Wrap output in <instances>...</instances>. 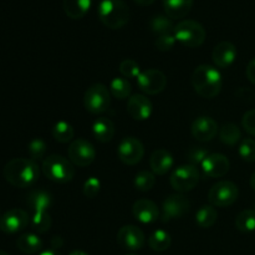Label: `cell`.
I'll return each mask as SVG.
<instances>
[{
  "instance_id": "cell-5",
  "label": "cell",
  "mask_w": 255,
  "mask_h": 255,
  "mask_svg": "<svg viewBox=\"0 0 255 255\" xmlns=\"http://www.w3.org/2000/svg\"><path fill=\"white\" fill-rule=\"evenodd\" d=\"M174 37L186 47H198L206 40V30L196 20H182L174 27Z\"/></svg>"
},
{
  "instance_id": "cell-26",
  "label": "cell",
  "mask_w": 255,
  "mask_h": 255,
  "mask_svg": "<svg viewBox=\"0 0 255 255\" xmlns=\"http://www.w3.org/2000/svg\"><path fill=\"white\" fill-rule=\"evenodd\" d=\"M217 218H218V212H217L216 207L212 204L202 206L196 213V223L203 229L213 227L217 222Z\"/></svg>"
},
{
  "instance_id": "cell-21",
  "label": "cell",
  "mask_w": 255,
  "mask_h": 255,
  "mask_svg": "<svg viewBox=\"0 0 255 255\" xmlns=\"http://www.w3.org/2000/svg\"><path fill=\"white\" fill-rule=\"evenodd\" d=\"M167 16L173 19H183L193 6V0H162Z\"/></svg>"
},
{
  "instance_id": "cell-30",
  "label": "cell",
  "mask_w": 255,
  "mask_h": 255,
  "mask_svg": "<svg viewBox=\"0 0 255 255\" xmlns=\"http://www.w3.org/2000/svg\"><path fill=\"white\" fill-rule=\"evenodd\" d=\"M236 228L242 233H252L255 231V211L244 209L237 216Z\"/></svg>"
},
{
  "instance_id": "cell-38",
  "label": "cell",
  "mask_w": 255,
  "mask_h": 255,
  "mask_svg": "<svg viewBox=\"0 0 255 255\" xmlns=\"http://www.w3.org/2000/svg\"><path fill=\"white\" fill-rule=\"evenodd\" d=\"M208 154V149L204 148V147H192L188 153H187V159H188L189 164L197 166V164L203 163V161L207 158Z\"/></svg>"
},
{
  "instance_id": "cell-42",
  "label": "cell",
  "mask_w": 255,
  "mask_h": 255,
  "mask_svg": "<svg viewBox=\"0 0 255 255\" xmlns=\"http://www.w3.org/2000/svg\"><path fill=\"white\" fill-rule=\"evenodd\" d=\"M247 77L252 84L255 85V59L252 60L247 66Z\"/></svg>"
},
{
  "instance_id": "cell-45",
  "label": "cell",
  "mask_w": 255,
  "mask_h": 255,
  "mask_svg": "<svg viewBox=\"0 0 255 255\" xmlns=\"http://www.w3.org/2000/svg\"><path fill=\"white\" fill-rule=\"evenodd\" d=\"M39 255H61V254H60L57 251H55V249H49V251H44Z\"/></svg>"
},
{
  "instance_id": "cell-50",
  "label": "cell",
  "mask_w": 255,
  "mask_h": 255,
  "mask_svg": "<svg viewBox=\"0 0 255 255\" xmlns=\"http://www.w3.org/2000/svg\"><path fill=\"white\" fill-rule=\"evenodd\" d=\"M254 211H255V209H254Z\"/></svg>"
},
{
  "instance_id": "cell-3",
  "label": "cell",
  "mask_w": 255,
  "mask_h": 255,
  "mask_svg": "<svg viewBox=\"0 0 255 255\" xmlns=\"http://www.w3.org/2000/svg\"><path fill=\"white\" fill-rule=\"evenodd\" d=\"M97 15L102 24L112 30L124 27L129 20V7L124 0H101Z\"/></svg>"
},
{
  "instance_id": "cell-39",
  "label": "cell",
  "mask_w": 255,
  "mask_h": 255,
  "mask_svg": "<svg viewBox=\"0 0 255 255\" xmlns=\"http://www.w3.org/2000/svg\"><path fill=\"white\" fill-rule=\"evenodd\" d=\"M100 188H101V183L97 178L95 177H91V178L87 179L84 184V188H82V192H84V196L86 198H95V197L99 194Z\"/></svg>"
},
{
  "instance_id": "cell-40",
  "label": "cell",
  "mask_w": 255,
  "mask_h": 255,
  "mask_svg": "<svg viewBox=\"0 0 255 255\" xmlns=\"http://www.w3.org/2000/svg\"><path fill=\"white\" fill-rule=\"evenodd\" d=\"M176 37L174 34H167V35H161V36L157 37L156 40V47L162 52L169 51L174 47L176 45Z\"/></svg>"
},
{
  "instance_id": "cell-19",
  "label": "cell",
  "mask_w": 255,
  "mask_h": 255,
  "mask_svg": "<svg viewBox=\"0 0 255 255\" xmlns=\"http://www.w3.org/2000/svg\"><path fill=\"white\" fill-rule=\"evenodd\" d=\"M237 57V47L229 41H222L217 45L212 52V59L216 66L227 69L231 66Z\"/></svg>"
},
{
  "instance_id": "cell-23",
  "label": "cell",
  "mask_w": 255,
  "mask_h": 255,
  "mask_svg": "<svg viewBox=\"0 0 255 255\" xmlns=\"http://www.w3.org/2000/svg\"><path fill=\"white\" fill-rule=\"evenodd\" d=\"M52 197L49 192L42 191V189H36V191L30 192L27 196V206L34 211L37 212H47V209L51 207Z\"/></svg>"
},
{
  "instance_id": "cell-9",
  "label": "cell",
  "mask_w": 255,
  "mask_h": 255,
  "mask_svg": "<svg viewBox=\"0 0 255 255\" xmlns=\"http://www.w3.org/2000/svg\"><path fill=\"white\" fill-rule=\"evenodd\" d=\"M69 159L77 167H87L96 158V151L87 139L79 138L71 142L69 146Z\"/></svg>"
},
{
  "instance_id": "cell-17",
  "label": "cell",
  "mask_w": 255,
  "mask_h": 255,
  "mask_svg": "<svg viewBox=\"0 0 255 255\" xmlns=\"http://www.w3.org/2000/svg\"><path fill=\"white\" fill-rule=\"evenodd\" d=\"M127 111L136 121H146L152 114V102L144 95H133L128 100Z\"/></svg>"
},
{
  "instance_id": "cell-18",
  "label": "cell",
  "mask_w": 255,
  "mask_h": 255,
  "mask_svg": "<svg viewBox=\"0 0 255 255\" xmlns=\"http://www.w3.org/2000/svg\"><path fill=\"white\" fill-rule=\"evenodd\" d=\"M134 218L143 224H151L158 219L159 211L156 203L149 199H138L132 207Z\"/></svg>"
},
{
  "instance_id": "cell-22",
  "label": "cell",
  "mask_w": 255,
  "mask_h": 255,
  "mask_svg": "<svg viewBox=\"0 0 255 255\" xmlns=\"http://www.w3.org/2000/svg\"><path fill=\"white\" fill-rule=\"evenodd\" d=\"M94 137L101 143H107L115 136V125L107 117H100L92 125Z\"/></svg>"
},
{
  "instance_id": "cell-27",
  "label": "cell",
  "mask_w": 255,
  "mask_h": 255,
  "mask_svg": "<svg viewBox=\"0 0 255 255\" xmlns=\"http://www.w3.org/2000/svg\"><path fill=\"white\" fill-rule=\"evenodd\" d=\"M171 244V236L166 231H162V229L154 231L148 238L149 248L154 252H158V253H162V252H166L167 249H169Z\"/></svg>"
},
{
  "instance_id": "cell-37",
  "label": "cell",
  "mask_w": 255,
  "mask_h": 255,
  "mask_svg": "<svg viewBox=\"0 0 255 255\" xmlns=\"http://www.w3.org/2000/svg\"><path fill=\"white\" fill-rule=\"evenodd\" d=\"M120 72L126 79H137L141 74V67L134 60L126 59L120 64Z\"/></svg>"
},
{
  "instance_id": "cell-25",
  "label": "cell",
  "mask_w": 255,
  "mask_h": 255,
  "mask_svg": "<svg viewBox=\"0 0 255 255\" xmlns=\"http://www.w3.org/2000/svg\"><path fill=\"white\" fill-rule=\"evenodd\" d=\"M16 246L19 248L20 252L25 254H35L37 252L41 251L42 248V241L36 236V234L32 233H26L22 234L17 238Z\"/></svg>"
},
{
  "instance_id": "cell-12",
  "label": "cell",
  "mask_w": 255,
  "mask_h": 255,
  "mask_svg": "<svg viewBox=\"0 0 255 255\" xmlns=\"http://www.w3.org/2000/svg\"><path fill=\"white\" fill-rule=\"evenodd\" d=\"M191 208V202L182 194H172L167 197L162 206V222H169L172 219L182 218L188 213Z\"/></svg>"
},
{
  "instance_id": "cell-46",
  "label": "cell",
  "mask_w": 255,
  "mask_h": 255,
  "mask_svg": "<svg viewBox=\"0 0 255 255\" xmlns=\"http://www.w3.org/2000/svg\"><path fill=\"white\" fill-rule=\"evenodd\" d=\"M69 255H89V254L85 253V252H82V251H72Z\"/></svg>"
},
{
  "instance_id": "cell-10",
  "label": "cell",
  "mask_w": 255,
  "mask_h": 255,
  "mask_svg": "<svg viewBox=\"0 0 255 255\" xmlns=\"http://www.w3.org/2000/svg\"><path fill=\"white\" fill-rule=\"evenodd\" d=\"M144 147L136 137H126L122 139L117 148V156L122 163L127 166H134L143 158Z\"/></svg>"
},
{
  "instance_id": "cell-16",
  "label": "cell",
  "mask_w": 255,
  "mask_h": 255,
  "mask_svg": "<svg viewBox=\"0 0 255 255\" xmlns=\"http://www.w3.org/2000/svg\"><path fill=\"white\" fill-rule=\"evenodd\" d=\"M204 174L211 178H219L228 173L229 161L222 153H209L202 163Z\"/></svg>"
},
{
  "instance_id": "cell-7",
  "label": "cell",
  "mask_w": 255,
  "mask_h": 255,
  "mask_svg": "<svg viewBox=\"0 0 255 255\" xmlns=\"http://www.w3.org/2000/svg\"><path fill=\"white\" fill-rule=\"evenodd\" d=\"M199 182V171L196 166L192 164H183L173 171L169 178L172 188L176 189L179 193L191 192L197 187Z\"/></svg>"
},
{
  "instance_id": "cell-15",
  "label": "cell",
  "mask_w": 255,
  "mask_h": 255,
  "mask_svg": "<svg viewBox=\"0 0 255 255\" xmlns=\"http://www.w3.org/2000/svg\"><path fill=\"white\" fill-rule=\"evenodd\" d=\"M192 136L199 142L212 141L218 133V124L212 117L201 116L191 126Z\"/></svg>"
},
{
  "instance_id": "cell-31",
  "label": "cell",
  "mask_w": 255,
  "mask_h": 255,
  "mask_svg": "<svg viewBox=\"0 0 255 255\" xmlns=\"http://www.w3.org/2000/svg\"><path fill=\"white\" fill-rule=\"evenodd\" d=\"M219 138L228 146H236L242 138L241 129L234 124H226L219 129Z\"/></svg>"
},
{
  "instance_id": "cell-28",
  "label": "cell",
  "mask_w": 255,
  "mask_h": 255,
  "mask_svg": "<svg viewBox=\"0 0 255 255\" xmlns=\"http://www.w3.org/2000/svg\"><path fill=\"white\" fill-rule=\"evenodd\" d=\"M149 27L154 34L161 36V35L173 34L176 25L173 24L171 17L164 16V15H156L149 21Z\"/></svg>"
},
{
  "instance_id": "cell-35",
  "label": "cell",
  "mask_w": 255,
  "mask_h": 255,
  "mask_svg": "<svg viewBox=\"0 0 255 255\" xmlns=\"http://www.w3.org/2000/svg\"><path fill=\"white\" fill-rule=\"evenodd\" d=\"M47 151V146L45 143L44 139L41 138H34L27 146V152H29L30 159L32 161H40L45 157Z\"/></svg>"
},
{
  "instance_id": "cell-4",
  "label": "cell",
  "mask_w": 255,
  "mask_h": 255,
  "mask_svg": "<svg viewBox=\"0 0 255 255\" xmlns=\"http://www.w3.org/2000/svg\"><path fill=\"white\" fill-rule=\"evenodd\" d=\"M42 173L50 181L56 183H67L75 176V168L71 161L60 154H51L42 162Z\"/></svg>"
},
{
  "instance_id": "cell-48",
  "label": "cell",
  "mask_w": 255,
  "mask_h": 255,
  "mask_svg": "<svg viewBox=\"0 0 255 255\" xmlns=\"http://www.w3.org/2000/svg\"><path fill=\"white\" fill-rule=\"evenodd\" d=\"M0 255H10V254H7L6 252H4V251H0Z\"/></svg>"
},
{
  "instance_id": "cell-29",
  "label": "cell",
  "mask_w": 255,
  "mask_h": 255,
  "mask_svg": "<svg viewBox=\"0 0 255 255\" xmlns=\"http://www.w3.org/2000/svg\"><path fill=\"white\" fill-rule=\"evenodd\" d=\"M52 137L60 143H69L74 138V127L66 121H59L54 125L51 129Z\"/></svg>"
},
{
  "instance_id": "cell-2",
  "label": "cell",
  "mask_w": 255,
  "mask_h": 255,
  "mask_svg": "<svg viewBox=\"0 0 255 255\" xmlns=\"http://www.w3.org/2000/svg\"><path fill=\"white\" fill-rule=\"evenodd\" d=\"M192 86L199 96L213 99L222 90V75L211 65H199L192 74Z\"/></svg>"
},
{
  "instance_id": "cell-13",
  "label": "cell",
  "mask_w": 255,
  "mask_h": 255,
  "mask_svg": "<svg viewBox=\"0 0 255 255\" xmlns=\"http://www.w3.org/2000/svg\"><path fill=\"white\" fill-rule=\"evenodd\" d=\"M144 234L138 227L136 226H125L117 233V243L121 248L129 252H137L143 248Z\"/></svg>"
},
{
  "instance_id": "cell-41",
  "label": "cell",
  "mask_w": 255,
  "mask_h": 255,
  "mask_svg": "<svg viewBox=\"0 0 255 255\" xmlns=\"http://www.w3.org/2000/svg\"><path fill=\"white\" fill-rule=\"evenodd\" d=\"M242 126L252 136H255V109L246 112L242 119Z\"/></svg>"
},
{
  "instance_id": "cell-24",
  "label": "cell",
  "mask_w": 255,
  "mask_h": 255,
  "mask_svg": "<svg viewBox=\"0 0 255 255\" xmlns=\"http://www.w3.org/2000/svg\"><path fill=\"white\" fill-rule=\"evenodd\" d=\"M64 11L70 19H81L89 12L91 7V0H64Z\"/></svg>"
},
{
  "instance_id": "cell-49",
  "label": "cell",
  "mask_w": 255,
  "mask_h": 255,
  "mask_svg": "<svg viewBox=\"0 0 255 255\" xmlns=\"http://www.w3.org/2000/svg\"><path fill=\"white\" fill-rule=\"evenodd\" d=\"M127 255H136V254H127Z\"/></svg>"
},
{
  "instance_id": "cell-1",
  "label": "cell",
  "mask_w": 255,
  "mask_h": 255,
  "mask_svg": "<svg viewBox=\"0 0 255 255\" xmlns=\"http://www.w3.org/2000/svg\"><path fill=\"white\" fill-rule=\"evenodd\" d=\"M2 174L6 182L16 188L34 186L40 177V168L30 158H14L5 164Z\"/></svg>"
},
{
  "instance_id": "cell-33",
  "label": "cell",
  "mask_w": 255,
  "mask_h": 255,
  "mask_svg": "<svg viewBox=\"0 0 255 255\" xmlns=\"http://www.w3.org/2000/svg\"><path fill=\"white\" fill-rule=\"evenodd\" d=\"M32 229H34L36 233H46L50 228H51L52 219L50 217V214H47V212H37L34 213L31 221H30Z\"/></svg>"
},
{
  "instance_id": "cell-32",
  "label": "cell",
  "mask_w": 255,
  "mask_h": 255,
  "mask_svg": "<svg viewBox=\"0 0 255 255\" xmlns=\"http://www.w3.org/2000/svg\"><path fill=\"white\" fill-rule=\"evenodd\" d=\"M132 91L131 82L126 77H115L110 85V92L114 95L116 99L124 100L129 96Z\"/></svg>"
},
{
  "instance_id": "cell-43",
  "label": "cell",
  "mask_w": 255,
  "mask_h": 255,
  "mask_svg": "<svg viewBox=\"0 0 255 255\" xmlns=\"http://www.w3.org/2000/svg\"><path fill=\"white\" fill-rule=\"evenodd\" d=\"M62 244H64V242H62V239L60 238V237H54V239L51 241L52 249H55V251H56L57 248H60V247H62Z\"/></svg>"
},
{
  "instance_id": "cell-44",
  "label": "cell",
  "mask_w": 255,
  "mask_h": 255,
  "mask_svg": "<svg viewBox=\"0 0 255 255\" xmlns=\"http://www.w3.org/2000/svg\"><path fill=\"white\" fill-rule=\"evenodd\" d=\"M133 1L136 2V4L141 5V6H148V5L153 4L156 0H133Z\"/></svg>"
},
{
  "instance_id": "cell-36",
  "label": "cell",
  "mask_w": 255,
  "mask_h": 255,
  "mask_svg": "<svg viewBox=\"0 0 255 255\" xmlns=\"http://www.w3.org/2000/svg\"><path fill=\"white\" fill-rule=\"evenodd\" d=\"M238 153L244 162L253 163L255 162V141L252 138H244L241 142Z\"/></svg>"
},
{
  "instance_id": "cell-47",
  "label": "cell",
  "mask_w": 255,
  "mask_h": 255,
  "mask_svg": "<svg viewBox=\"0 0 255 255\" xmlns=\"http://www.w3.org/2000/svg\"><path fill=\"white\" fill-rule=\"evenodd\" d=\"M251 187L255 191V172L252 174V177H251Z\"/></svg>"
},
{
  "instance_id": "cell-8",
  "label": "cell",
  "mask_w": 255,
  "mask_h": 255,
  "mask_svg": "<svg viewBox=\"0 0 255 255\" xmlns=\"http://www.w3.org/2000/svg\"><path fill=\"white\" fill-rule=\"evenodd\" d=\"M239 197V189L237 184L231 181H221L214 184L208 193L209 203L214 207H229Z\"/></svg>"
},
{
  "instance_id": "cell-34",
  "label": "cell",
  "mask_w": 255,
  "mask_h": 255,
  "mask_svg": "<svg viewBox=\"0 0 255 255\" xmlns=\"http://www.w3.org/2000/svg\"><path fill=\"white\" fill-rule=\"evenodd\" d=\"M154 184H156V177H154L153 172L141 171L139 173H137L136 178H134V187L139 192L151 191Z\"/></svg>"
},
{
  "instance_id": "cell-14",
  "label": "cell",
  "mask_w": 255,
  "mask_h": 255,
  "mask_svg": "<svg viewBox=\"0 0 255 255\" xmlns=\"http://www.w3.org/2000/svg\"><path fill=\"white\" fill-rule=\"evenodd\" d=\"M29 214L20 208H12L5 212L0 218V231L6 234H14L22 231L29 224Z\"/></svg>"
},
{
  "instance_id": "cell-11",
  "label": "cell",
  "mask_w": 255,
  "mask_h": 255,
  "mask_svg": "<svg viewBox=\"0 0 255 255\" xmlns=\"http://www.w3.org/2000/svg\"><path fill=\"white\" fill-rule=\"evenodd\" d=\"M137 85L147 95H157L164 90L167 79L162 71L157 69L144 70L137 77Z\"/></svg>"
},
{
  "instance_id": "cell-20",
  "label": "cell",
  "mask_w": 255,
  "mask_h": 255,
  "mask_svg": "<svg viewBox=\"0 0 255 255\" xmlns=\"http://www.w3.org/2000/svg\"><path fill=\"white\" fill-rule=\"evenodd\" d=\"M173 157L167 149H156L149 158V167L154 174L163 176L173 167Z\"/></svg>"
},
{
  "instance_id": "cell-6",
  "label": "cell",
  "mask_w": 255,
  "mask_h": 255,
  "mask_svg": "<svg viewBox=\"0 0 255 255\" xmlns=\"http://www.w3.org/2000/svg\"><path fill=\"white\" fill-rule=\"evenodd\" d=\"M110 104H111V92L105 85L94 84L85 92V109L91 114L97 115L107 111Z\"/></svg>"
}]
</instances>
